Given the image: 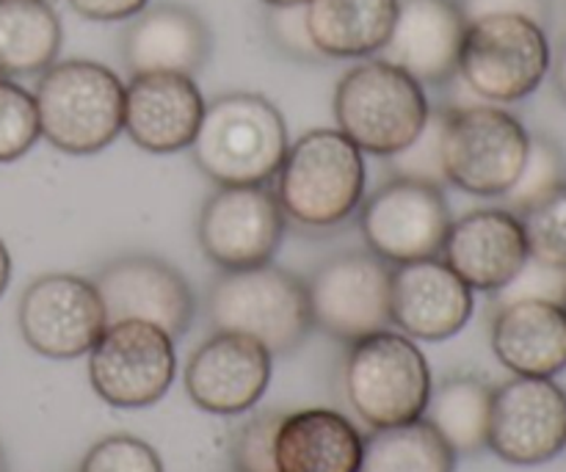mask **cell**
I'll return each mask as SVG.
<instances>
[{
	"instance_id": "6da1fadb",
	"label": "cell",
	"mask_w": 566,
	"mask_h": 472,
	"mask_svg": "<svg viewBox=\"0 0 566 472\" xmlns=\"http://www.w3.org/2000/svg\"><path fill=\"white\" fill-rule=\"evenodd\" d=\"M271 182L287 221L326 232L343 227L359 210L368 166L363 149L337 127H313L291 141Z\"/></svg>"
},
{
	"instance_id": "7a4b0ae2",
	"label": "cell",
	"mask_w": 566,
	"mask_h": 472,
	"mask_svg": "<svg viewBox=\"0 0 566 472\" xmlns=\"http://www.w3.org/2000/svg\"><path fill=\"white\" fill-rule=\"evenodd\" d=\"M287 147L285 116L269 97L230 92L205 105L191 155L216 186H269Z\"/></svg>"
},
{
	"instance_id": "3957f363",
	"label": "cell",
	"mask_w": 566,
	"mask_h": 472,
	"mask_svg": "<svg viewBox=\"0 0 566 472\" xmlns=\"http://www.w3.org/2000/svg\"><path fill=\"white\" fill-rule=\"evenodd\" d=\"M337 130L376 158H392L423 133L431 116L426 86L385 59H363L337 81Z\"/></svg>"
},
{
	"instance_id": "277c9868",
	"label": "cell",
	"mask_w": 566,
	"mask_h": 472,
	"mask_svg": "<svg viewBox=\"0 0 566 472\" xmlns=\"http://www.w3.org/2000/svg\"><path fill=\"white\" fill-rule=\"evenodd\" d=\"M42 138L66 155H97L119 138L125 81L92 59H64L33 88Z\"/></svg>"
},
{
	"instance_id": "5b68a950",
	"label": "cell",
	"mask_w": 566,
	"mask_h": 472,
	"mask_svg": "<svg viewBox=\"0 0 566 472\" xmlns=\"http://www.w3.org/2000/svg\"><path fill=\"white\" fill-rule=\"evenodd\" d=\"M205 310L216 332L252 337L274 357L293 354L313 332L307 282L274 263L221 271Z\"/></svg>"
},
{
	"instance_id": "8992f818",
	"label": "cell",
	"mask_w": 566,
	"mask_h": 472,
	"mask_svg": "<svg viewBox=\"0 0 566 472\" xmlns=\"http://www.w3.org/2000/svg\"><path fill=\"white\" fill-rule=\"evenodd\" d=\"M431 387L434 379L426 354L392 326L352 343L343 359L346 401L370 429L423 418Z\"/></svg>"
},
{
	"instance_id": "52a82bcc",
	"label": "cell",
	"mask_w": 566,
	"mask_h": 472,
	"mask_svg": "<svg viewBox=\"0 0 566 472\" xmlns=\"http://www.w3.org/2000/svg\"><path fill=\"white\" fill-rule=\"evenodd\" d=\"M551 66L547 28L520 14H490L468 22L457 77L479 103L514 105L545 83Z\"/></svg>"
},
{
	"instance_id": "ba28073f",
	"label": "cell",
	"mask_w": 566,
	"mask_h": 472,
	"mask_svg": "<svg viewBox=\"0 0 566 472\" xmlns=\"http://www.w3.org/2000/svg\"><path fill=\"white\" fill-rule=\"evenodd\" d=\"M528 147V127L503 105L473 103L442 111L446 182L470 197L501 199L517 180Z\"/></svg>"
},
{
	"instance_id": "9c48e42d",
	"label": "cell",
	"mask_w": 566,
	"mask_h": 472,
	"mask_svg": "<svg viewBox=\"0 0 566 472\" xmlns=\"http://www.w3.org/2000/svg\"><path fill=\"white\" fill-rule=\"evenodd\" d=\"M86 357L92 390L108 407L147 409L175 385V337L147 321L108 324Z\"/></svg>"
},
{
	"instance_id": "30bf717a",
	"label": "cell",
	"mask_w": 566,
	"mask_h": 472,
	"mask_svg": "<svg viewBox=\"0 0 566 472\" xmlns=\"http://www.w3.org/2000/svg\"><path fill=\"white\" fill-rule=\"evenodd\" d=\"M392 265L374 252H343L321 263L307 280L313 329L346 346L390 329Z\"/></svg>"
},
{
	"instance_id": "8fae6325",
	"label": "cell",
	"mask_w": 566,
	"mask_h": 472,
	"mask_svg": "<svg viewBox=\"0 0 566 472\" xmlns=\"http://www.w3.org/2000/svg\"><path fill=\"white\" fill-rule=\"evenodd\" d=\"M357 213L368 252L390 265L440 258L453 221L442 186L409 177H390L363 199Z\"/></svg>"
},
{
	"instance_id": "7c38bea8",
	"label": "cell",
	"mask_w": 566,
	"mask_h": 472,
	"mask_svg": "<svg viewBox=\"0 0 566 472\" xmlns=\"http://www.w3.org/2000/svg\"><path fill=\"white\" fill-rule=\"evenodd\" d=\"M17 326L31 352L44 359H81L108 326L97 285L77 274H42L22 291Z\"/></svg>"
},
{
	"instance_id": "4fadbf2b",
	"label": "cell",
	"mask_w": 566,
	"mask_h": 472,
	"mask_svg": "<svg viewBox=\"0 0 566 472\" xmlns=\"http://www.w3.org/2000/svg\"><path fill=\"white\" fill-rule=\"evenodd\" d=\"M287 219L269 186H216L197 219V241L219 271H238L274 260Z\"/></svg>"
},
{
	"instance_id": "5bb4252c",
	"label": "cell",
	"mask_w": 566,
	"mask_h": 472,
	"mask_svg": "<svg viewBox=\"0 0 566 472\" xmlns=\"http://www.w3.org/2000/svg\"><path fill=\"white\" fill-rule=\"evenodd\" d=\"M486 448L514 468H539L566 448V390L556 379L514 376L492 392Z\"/></svg>"
},
{
	"instance_id": "9a60e30c",
	"label": "cell",
	"mask_w": 566,
	"mask_h": 472,
	"mask_svg": "<svg viewBox=\"0 0 566 472\" xmlns=\"http://www.w3.org/2000/svg\"><path fill=\"white\" fill-rule=\"evenodd\" d=\"M108 324L147 321L180 340L197 318V296L186 276L155 254H122L94 276Z\"/></svg>"
},
{
	"instance_id": "2e32d148",
	"label": "cell",
	"mask_w": 566,
	"mask_h": 472,
	"mask_svg": "<svg viewBox=\"0 0 566 472\" xmlns=\"http://www.w3.org/2000/svg\"><path fill=\"white\" fill-rule=\"evenodd\" d=\"M274 374V354L235 332H213L188 357L186 392L202 412L235 418L252 412Z\"/></svg>"
},
{
	"instance_id": "e0dca14e",
	"label": "cell",
	"mask_w": 566,
	"mask_h": 472,
	"mask_svg": "<svg viewBox=\"0 0 566 472\" xmlns=\"http://www.w3.org/2000/svg\"><path fill=\"white\" fill-rule=\"evenodd\" d=\"M475 291L442 258L392 265L390 318L415 343H442L470 324Z\"/></svg>"
},
{
	"instance_id": "ac0fdd59",
	"label": "cell",
	"mask_w": 566,
	"mask_h": 472,
	"mask_svg": "<svg viewBox=\"0 0 566 472\" xmlns=\"http://www.w3.org/2000/svg\"><path fill=\"white\" fill-rule=\"evenodd\" d=\"M440 258L475 293L495 296L525 269L531 252L514 210L479 208L451 221Z\"/></svg>"
},
{
	"instance_id": "d6986e66",
	"label": "cell",
	"mask_w": 566,
	"mask_h": 472,
	"mask_svg": "<svg viewBox=\"0 0 566 472\" xmlns=\"http://www.w3.org/2000/svg\"><path fill=\"white\" fill-rule=\"evenodd\" d=\"M205 97L193 75L144 72L125 83L122 133L144 153L171 155L191 149L205 116Z\"/></svg>"
},
{
	"instance_id": "ffe728a7",
	"label": "cell",
	"mask_w": 566,
	"mask_h": 472,
	"mask_svg": "<svg viewBox=\"0 0 566 472\" xmlns=\"http://www.w3.org/2000/svg\"><path fill=\"white\" fill-rule=\"evenodd\" d=\"M464 33L459 0H398L396 25L379 55L423 86H446L457 81Z\"/></svg>"
},
{
	"instance_id": "44dd1931",
	"label": "cell",
	"mask_w": 566,
	"mask_h": 472,
	"mask_svg": "<svg viewBox=\"0 0 566 472\" xmlns=\"http://www.w3.org/2000/svg\"><path fill=\"white\" fill-rule=\"evenodd\" d=\"M213 36L202 17L180 3L147 6L122 33V59L130 75L180 72L197 75L210 59Z\"/></svg>"
},
{
	"instance_id": "7402d4cb",
	"label": "cell",
	"mask_w": 566,
	"mask_h": 472,
	"mask_svg": "<svg viewBox=\"0 0 566 472\" xmlns=\"http://www.w3.org/2000/svg\"><path fill=\"white\" fill-rule=\"evenodd\" d=\"M497 363L514 376L556 379L566 370L564 304L523 298L495 310L490 332Z\"/></svg>"
},
{
	"instance_id": "603a6c76",
	"label": "cell",
	"mask_w": 566,
	"mask_h": 472,
	"mask_svg": "<svg viewBox=\"0 0 566 472\" xmlns=\"http://www.w3.org/2000/svg\"><path fill=\"white\" fill-rule=\"evenodd\" d=\"M365 437L335 409L282 415L274 437L276 472H359Z\"/></svg>"
},
{
	"instance_id": "cb8c5ba5",
	"label": "cell",
	"mask_w": 566,
	"mask_h": 472,
	"mask_svg": "<svg viewBox=\"0 0 566 472\" xmlns=\"http://www.w3.org/2000/svg\"><path fill=\"white\" fill-rule=\"evenodd\" d=\"M398 0H307L304 20L321 59H374L396 25Z\"/></svg>"
},
{
	"instance_id": "d4e9b609",
	"label": "cell",
	"mask_w": 566,
	"mask_h": 472,
	"mask_svg": "<svg viewBox=\"0 0 566 472\" xmlns=\"http://www.w3.org/2000/svg\"><path fill=\"white\" fill-rule=\"evenodd\" d=\"M64 25L50 0H0V75H42L59 61Z\"/></svg>"
},
{
	"instance_id": "484cf974",
	"label": "cell",
	"mask_w": 566,
	"mask_h": 472,
	"mask_svg": "<svg viewBox=\"0 0 566 472\" xmlns=\"http://www.w3.org/2000/svg\"><path fill=\"white\" fill-rule=\"evenodd\" d=\"M492 392L495 387L475 376H451L431 387L423 418L434 426L437 434L457 457H475L486 451Z\"/></svg>"
},
{
	"instance_id": "4316f807",
	"label": "cell",
	"mask_w": 566,
	"mask_h": 472,
	"mask_svg": "<svg viewBox=\"0 0 566 472\" xmlns=\"http://www.w3.org/2000/svg\"><path fill=\"white\" fill-rule=\"evenodd\" d=\"M457 453L426 418L370 429L359 472H457Z\"/></svg>"
},
{
	"instance_id": "83f0119b",
	"label": "cell",
	"mask_w": 566,
	"mask_h": 472,
	"mask_svg": "<svg viewBox=\"0 0 566 472\" xmlns=\"http://www.w3.org/2000/svg\"><path fill=\"white\" fill-rule=\"evenodd\" d=\"M566 182V155L553 138L547 136H531L528 155L520 169L514 186L503 193V204L514 213H523L525 208L536 204L562 188Z\"/></svg>"
},
{
	"instance_id": "f1b7e54d",
	"label": "cell",
	"mask_w": 566,
	"mask_h": 472,
	"mask_svg": "<svg viewBox=\"0 0 566 472\" xmlns=\"http://www.w3.org/2000/svg\"><path fill=\"white\" fill-rule=\"evenodd\" d=\"M42 138L39 111L33 92L0 75V164H14L25 158L33 144Z\"/></svg>"
},
{
	"instance_id": "f546056e",
	"label": "cell",
	"mask_w": 566,
	"mask_h": 472,
	"mask_svg": "<svg viewBox=\"0 0 566 472\" xmlns=\"http://www.w3.org/2000/svg\"><path fill=\"white\" fill-rule=\"evenodd\" d=\"M517 216L523 221L531 260L566 271V182Z\"/></svg>"
},
{
	"instance_id": "4dcf8cb0",
	"label": "cell",
	"mask_w": 566,
	"mask_h": 472,
	"mask_svg": "<svg viewBox=\"0 0 566 472\" xmlns=\"http://www.w3.org/2000/svg\"><path fill=\"white\" fill-rule=\"evenodd\" d=\"M77 472H164L158 451L130 434H111L94 442Z\"/></svg>"
},
{
	"instance_id": "1f68e13d",
	"label": "cell",
	"mask_w": 566,
	"mask_h": 472,
	"mask_svg": "<svg viewBox=\"0 0 566 472\" xmlns=\"http://www.w3.org/2000/svg\"><path fill=\"white\" fill-rule=\"evenodd\" d=\"M282 412L252 415L232 434V468L235 472H276L274 437L280 429Z\"/></svg>"
},
{
	"instance_id": "d6a6232c",
	"label": "cell",
	"mask_w": 566,
	"mask_h": 472,
	"mask_svg": "<svg viewBox=\"0 0 566 472\" xmlns=\"http://www.w3.org/2000/svg\"><path fill=\"white\" fill-rule=\"evenodd\" d=\"M440 130H442V111H431L423 133H420L407 149H401L398 155L387 158L390 160V175L431 182V186H446V171H442V158H440Z\"/></svg>"
},
{
	"instance_id": "836d02e7",
	"label": "cell",
	"mask_w": 566,
	"mask_h": 472,
	"mask_svg": "<svg viewBox=\"0 0 566 472\" xmlns=\"http://www.w3.org/2000/svg\"><path fill=\"white\" fill-rule=\"evenodd\" d=\"M523 298H542V302L564 304L566 271L553 269V265L539 263V260H528L525 269L503 291L495 293L497 307L509 302H523Z\"/></svg>"
},
{
	"instance_id": "e575fe53",
	"label": "cell",
	"mask_w": 566,
	"mask_h": 472,
	"mask_svg": "<svg viewBox=\"0 0 566 472\" xmlns=\"http://www.w3.org/2000/svg\"><path fill=\"white\" fill-rule=\"evenodd\" d=\"M265 28L269 36L287 59L296 61H324L315 50L313 39H310L307 20H304V6H276L269 9L265 17Z\"/></svg>"
},
{
	"instance_id": "d590c367",
	"label": "cell",
	"mask_w": 566,
	"mask_h": 472,
	"mask_svg": "<svg viewBox=\"0 0 566 472\" xmlns=\"http://www.w3.org/2000/svg\"><path fill=\"white\" fill-rule=\"evenodd\" d=\"M459 6H462L468 22L490 14H520L547 28L553 17L551 0H459Z\"/></svg>"
},
{
	"instance_id": "8d00e7d4",
	"label": "cell",
	"mask_w": 566,
	"mask_h": 472,
	"mask_svg": "<svg viewBox=\"0 0 566 472\" xmlns=\"http://www.w3.org/2000/svg\"><path fill=\"white\" fill-rule=\"evenodd\" d=\"M72 11L92 22H125L142 14L149 0H66Z\"/></svg>"
},
{
	"instance_id": "74e56055",
	"label": "cell",
	"mask_w": 566,
	"mask_h": 472,
	"mask_svg": "<svg viewBox=\"0 0 566 472\" xmlns=\"http://www.w3.org/2000/svg\"><path fill=\"white\" fill-rule=\"evenodd\" d=\"M551 72H553V86H556L558 97H562V103L566 105V42L562 44L556 59H553Z\"/></svg>"
},
{
	"instance_id": "f35d334b",
	"label": "cell",
	"mask_w": 566,
	"mask_h": 472,
	"mask_svg": "<svg viewBox=\"0 0 566 472\" xmlns=\"http://www.w3.org/2000/svg\"><path fill=\"white\" fill-rule=\"evenodd\" d=\"M9 282H11V254L9 249H6V243L0 241V296L6 293Z\"/></svg>"
},
{
	"instance_id": "ab89813d",
	"label": "cell",
	"mask_w": 566,
	"mask_h": 472,
	"mask_svg": "<svg viewBox=\"0 0 566 472\" xmlns=\"http://www.w3.org/2000/svg\"><path fill=\"white\" fill-rule=\"evenodd\" d=\"M260 3H265L269 9H276V6H304L307 0H260Z\"/></svg>"
},
{
	"instance_id": "60d3db41",
	"label": "cell",
	"mask_w": 566,
	"mask_h": 472,
	"mask_svg": "<svg viewBox=\"0 0 566 472\" xmlns=\"http://www.w3.org/2000/svg\"><path fill=\"white\" fill-rule=\"evenodd\" d=\"M0 472H9V464H6V457H3V451H0Z\"/></svg>"
},
{
	"instance_id": "b9f144b4",
	"label": "cell",
	"mask_w": 566,
	"mask_h": 472,
	"mask_svg": "<svg viewBox=\"0 0 566 472\" xmlns=\"http://www.w3.org/2000/svg\"><path fill=\"white\" fill-rule=\"evenodd\" d=\"M564 310H566V298H564Z\"/></svg>"
}]
</instances>
